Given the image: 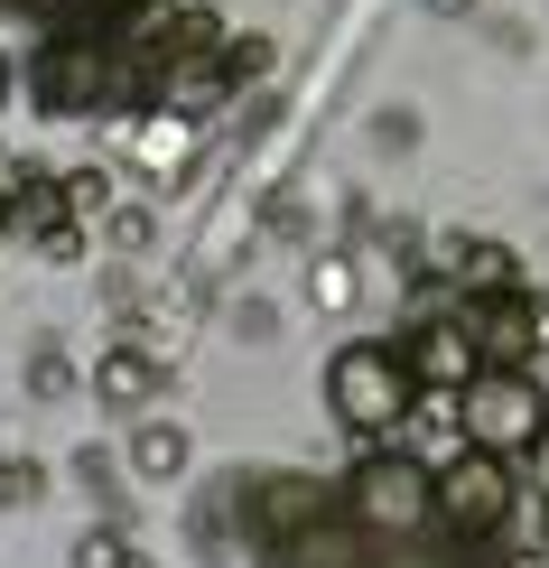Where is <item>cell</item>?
I'll return each mask as SVG.
<instances>
[{"label": "cell", "mask_w": 549, "mask_h": 568, "mask_svg": "<svg viewBox=\"0 0 549 568\" xmlns=\"http://www.w3.org/2000/svg\"><path fill=\"white\" fill-rule=\"evenodd\" d=\"M326 400H336V419L354 438H382L400 429V410H410V364H400V345H345L336 373H326Z\"/></svg>", "instance_id": "obj_1"}, {"label": "cell", "mask_w": 549, "mask_h": 568, "mask_svg": "<svg viewBox=\"0 0 549 568\" xmlns=\"http://www.w3.org/2000/svg\"><path fill=\"white\" fill-rule=\"evenodd\" d=\"M457 419H466V447H485V457H512V447H540L549 429V400L531 373H475L457 392Z\"/></svg>", "instance_id": "obj_2"}, {"label": "cell", "mask_w": 549, "mask_h": 568, "mask_svg": "<svg viewBox=\"0 0 549 568\" xmlns=\"http://www.w3.org/2000/svg\"><path fill=\"white\" fill-rule=\"evenodd\" d=\"M428 504H438V523L457 531V540H485V531L512 523V466L485 457V447H466V457L428 485Z\"/></svg>", "instance_id": "obj_3"}, {"label": "cell", "mask_w": 549, "mask_h": 568, "mask_svg": "<svg viewBox=\"0 0 549 568\" xmlns=\"http://www.w3.org/2000/svg\"><path fill=\"white\" fill-rule=\"evenodd\" d=\"M428 485H438V476H428L419 457H373L364 476H354V513H364L373 531H419L428 513H438Z\"/></svg>", "instance_id": "obj_4"}, {"label": "cell", "mask_w": 549, "mask_h": 568, "mask_svg": "<svg viewBox=\"0 0 549 568\" xmlns=\"http://www.w3.org/2000/svg\"><path fill=\"white\" fill-rule=\"evenodd\" d=\"M466 336H475V364H485V373H521V364L549 345V307H531V298L504 290V298H485V307L466 317Z\"/></svg>", "instance_id": "obj_5"}, {"label": "cell", "mask_w": 549, "mask_h": 568, "mask_svg": "<svg viewBox=\"0 0 549 568\" xmlns=\"http://www.w3.org/2000/svg\"><path fill=\"white\" fill-rule=\"evenodd\" d=\"M400 364H410V392H447V400L485 373V364H475V336H466V326H447V317L419 326V336L400 345Z\"/></svg>", "instance_id": "obj_6"}, {"label": "cell", "mask_w": 549, "mask_h": 568, "mask_svg": "<svg viewBox=\"0 0 549 568\" xmlns=\"http://www.w3.org/2000/svg\"><path fill=\"white\" fill-rule=\"evenodd\" d=\"M93 383H103V400H140L159 373H150V354H103V373H93Z\"/></svg>", "instance_id": "obj_7"}, {"label": "cell", "mask_w": 549, "mask_h": 568, "mask_svg": "<svg viewBox=\"0 0 549 568\" xmlns=\"http://www.w3.org/2000/svg\"><path fill=\"white\" fill-rule=\"evenodd\" d=\"M177 466H186V438L169 419H150V429H140V476H177Z\"/></svg>", "instance_id": "obj_8"}, {"label": "cell", "mask_w": 549, "mask_h": 568, "mask_svg": "<svg viewBox=\"0 0 549 568\" xmlns=\"http://www.w3.org/2000/svg\"><path fill=\"white\" fill-rule=\"evenodd\" d=\"M103 205H112V178H103V169H75V178H65V215H75V224H93Z\"/></svg>", "instance_id": "obj_9"}, {"label": "cell", "mask_w": 549, "mask_h": 568, "mask_svg": "<svg viewBox=\"0 0 549 568\" xmlns=\"http://www.w3.org/2000/svg\"><path fill=\"white\" fill-rule=\"evenodd\" d=\"M307 290H317V307H345V298H354V271H336V262H317V280H307Z\"/></svg>", "instance_id": "obj_10"}, {"label": "cell", "mask_w": 549, "mask_h": 568, "mask_svg": "<svg viewBox=\"0 0 549 568\" xmlns=\"http://www.w3.org/2000/svg\"><path fill=\"white\" fill-rule=\"evenodd\" d=\"M150 159H186V131L177 122H150Z\"/></svg>", "instance_id": "obj_11"}, {"label": "cell", "mask_w": 549, "mask_h": 568, "mask_svg": "<svg viewBox=\"0 0 549 568\" xmlns=\"http://www.w3.org/2000/svg\"><path fill=\"white\" fill-rule=\"evenodd\" d=\"M29 485H38V466H10V457H0V504H19Z\"/></svg>", "instance_id": "obj_12"}, {"label": "cell", "mask_w": 549, "mask_h": 568, "mask_svg": "<svg viewBox=\"0 0 549 568\" xmlns=\"http://www.w3.org/2000/svg\"><path fill=\"white\" fill-rule=\"evenodd\" d=\"M531 476H540V494H549V429H540V447H531Z\"/></svg>", "instance_id": "obj_13"}, {"label": "cell", "mask_w": 549, "mask_h": 568, "mask_svg": "<svg viewBox=\"0 0 549 568\" xmlns=\"http://www.w3.org/2000/svg\"><path fill=\"white\" fill-rule=\"evenodd\" d=\"M0 215H10V205H0Z\"/></svg>", "instance_id": "obj_14"}]
</instances>
